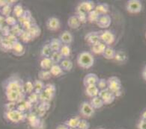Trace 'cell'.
<instances>
[{
    "mask_svg": "<svg viewBox=\"0 0 146 129\" xmlns=\"http://www.w3.org/2000/svg\"><path fill=\"white\" fill-rule=\"evenodd\" d=\"M24 82L18 76H11L3 83V88L5 90H14L20 93H24L23 91ZM25 94V93H24Z\"/></svg>",
    "mask_w": 146,
    "mask_h": 129,
    "instance_id": "1",
    "label": "cell"
},
{
    "mask_svg": "<svg viewBox=\"0 0 146 129\" xmlns=\"http://www.w3.org/2000/svg\"><path fill=\"white\" fill-rule=\"evenodd\" d=\"M77 65L82 69H89L94 64V58L93 55L89 52H80L76 58Z\"/></svg>",
    "mask_w": 146,
    "mask_h": 129,
    "instance_id": "2",
    "label": "cell"
},
{
    "mask_svg": "<svg viewBox=\"0 0 146 129\" xmlns=\"http://www.w3.org/2000/svg\"><path fill=\"white\" fill-rule=\"evenodd\" d=\"M107 89L116 97L120 96L122 93V84L121 80L116 76H112L107 79Z\"/></svg>",
    "mask_w": 146,
    "mask_h": 129,
    "instance_id": "3",
    "label": "cell"
},
{
    "mask_svg": "<svg viewBox=\"0 0 146 129\" xmlns=\"http://www.w3.org/2000/svg\"><path fill=\"white\" fill-rule=\"evenodd\" d=\"M4 117L7 121L12 123H19L20 122H23L27 118V114L26 113L19 111L18 110H13L10 111H5Z\"/></svg>",
    "mask_w": 146,
    "mask_h": 129,
    "instance_id": "4",
    "label": "cell"
},
{
    "mask_svg": "<svg viewBox=\"0 0 146 129\" xmlns=\"http://www.w3.org/2000/svg\"><path fill=\"white\" fill-rule=\"evenodd\" d=\"M126 10L130 14H139L142 10V2L139 0H129L126 3Z\"/></svg>",
    "mask_w": 146,
    "mask_h": 129,
    "instance_id": "5",
    "label": "cell"
},
{
    "mask_svg": "<svg viewBox=\"0 0 146 129\" xmlns=\"http://www.w3.org/2000/svg\"><path fill=\"white\" fill-rule=\"evenodd\" d=\"M94 7L95 5L93 1H90V0L82 1L76 6V13H83V14H88L89 12L94 10Z\"/></svg>",
    "mask_w": 146,
    "mask_h": 129,
    "instance_id": "6",
    "label": "cell"
},
{
    "mask_svg": "<svg viewBox=\"0 0 146 129\" xmlns=\"http://www.w3.org/2000/svg\"><path fill=\"white\" fill-rule=\"evenodd\" d=\"M80 113L84 118H91L94 115L95 110L89 101H83L80 106Z\"/></svg>",
    "mask_w": 146,
    "mask_h": 129,
    "instance_id": "7",
    "label": "cell"
},
{
    "mask_svg": "<svg viewBox=\"0 0 146 129\" xmlns=\"http://www.w3.org/2000/svg\"><path fill=\"white\" fill-rule=\"evenodd\" d=\"M100 42L104 43L105 45L110 46V45H112L115 40V36L111 31L106 30V31L100 32Z\"/></svg>",
    "mask_w": 146,
    "mask_h": 129,
    "instance_id": "8",
    "label": "cell"
},
{
    "mask_svg": "<svg viewBox=\"0 0 146 129\" xmlns=\"http://www.w3.org/2000/svg\"><path fill=\"white\" fill-rule=\"evenodd\" d=\"M98 96L103 100L104 105H110V104L112 103L115 99V96L114 95V94L112 93L108 89L100 90Z\"/></svg>",
    "mask_w": 146,
    "mask_h": 129,
    "instance_id": "9",
    "label": "cell"
},
{
    "mask_svg": "<svg viewBox=\"0 0 146 129\" xmlns=\"http://www.w3.org/2000/svg\"><path fill=\"white\" fill-rule=\"evenodd\" d=\"M100 32H88L85 36V41L91 46H94L95 44L100 42Z\"/></svg>",
    "mask_w": 146,
    "mask_h": 129,
    "instance_id": "10",
    "label": "cell"
},
{
    "mask_svg": "<svg viewBox=\"0 0 146 129\" xmlns=\"http://www.w3.org/2000/svg\"><path fill=\"white\" fill-rule=\"evenodd\" d=\"M46 26L50 31H58L61 26L60 20L56 16H51L46 20Z\"/></svg>",
    "mask_w": 146,
    "mask_h": 129,
    "instance_id": "11",
    "label": "cell"
},
{
    "mask_svg": "<svg viewBox=\"0 0 146 129\" xmlns=\"http://www.w3.org/2000/svg\"><path fill=\"white\" fill-rule=\"evenodd\" d=\"M99 78L94 73H88L83 78V84L85 87L91 85H97Z\"/></svg>",
    "mask_w": 146,
    "mask_h": 129,
    "instance_id": "12",
    "label": "cell"
},
{
    "mask_svg": "<svg viewBox=\"0 0 146 129\" xmlns=\"http://www.w3.org/2000/svg\"><path fill=\"white\" fill-rule=\"evenodd\" d=\"M111 23H112V19L108 14L100 16V17H99V19H98L96 22L98 27H100L101 28H108V27H110Z\"/></svg>",
    "mask_w": 146,
    "mask_h": 129,
    "instance_id": "13",
    "label": "cell"
},
{
    "mask_svg": "<svg viewBox=\"0 0 146 129\" xmlns=\"http://www.w3.org/2000/svg\"><path fill=\"white\" fill-rule=\"evenodd\" d=\"M58 39L61 40L62 44L64 45H70L72 43L73 40H74V37L72 34L68 31H64L59 35Z\"/></svg>",
    "mask_w": 146,
    "mask_h": 129,
    "instance_id": "14",
    "label": "cell"
},
{
    "mask_svg": "<svg viewBox=\"0 0 146 129\" xmlns=\"http://www.w3.org/2000/svg\"><path fill=\"white\" fill-rule=\"evenodd\" d=\"M100 16L106 15L110 11V5L107 3H99L94 7V9Z\"/></svg>",
    "mask_w": 146,
    "mask_h": 129,
    "instance_id": "15",
    "label": "cell"
},
{
    "mask_svg": "<svg viewBox=\"0 0 146 129\" xmlns=\"http://www.w3.org/2000/svg\"><path fill=\"white\" fill-rule=\"evenodd\" d=\"M11 51H12L13 54H14V55L22 56L25 53V48L23 46V45L20 41H17L13 45Z\"/></svg>",
    "mask_w": 146,
    "mask_h": 129,
    "instance_id": "16",
    "label": "cell"
},
{
    "mask_svg": "<svg viewBox=\"0 0 146 129\" xmlns=\"http://www.w3.org/2000/svg\"><path fill=\"white\" fill-rule=\"evenodd\" d=\"M5 95H6L7 100L8 101H12V102H17V101L20 99V96L21 94L19 92L14 91V90H6L5 91Z\"/></svg>",
    "mask_w": 146,
    "mask_h": 129,
    "instance_id": "17",
    "label": "cell"
},
{
    "mask_svg": "<svg viewBox=\"0 0 146 129\" xmlns=\"http://www.w3.org/2000/svg\"><path fill=\"white\" fill-rule=\"evenodd\" d=\"M27 119L30 125L33 128H38L40 125V119L35 113H31L29 115H27Z\"/></svg>",
    "mask_w": 146,
    "mask_h": 129,
    "instance_id": "18",
    "label": "cell"
},
{
    "mask_svg": "<svg viewBox=\"0 0 146 129\" xmlns=\"http://www.w3.org/2000/svg\"><path fill=\"white\" fill-rule=\"evenodd\" d=\"M85 92H86V94L87 96L90 98H93L95 97V96H98L100 90L98 88L97 85H91L86 87Z\"/></svg>",
    "mask_w": 146,
    "mask_h": 129,
    "instance_id": "19",
    "label": "cell"
},
{
    "mask_svg": "<svg viewBox=\"0 0 146 129\" xmlns=\"http://www.w3.org/2000/svg\"><path fill=\"white\" fill-rule=\"evenodd\" d=\"M68 26L72 29H77L81 26V22L76 15H73L68 18Z\"/></svg>",
    "mask_w": 146,
    "mask_h": 129,
    "instance_id": "20",
    "label": "cell"
},
{
    "mask_svg": "<svg viewBox=\"0 0 146 129\" xmlns=\"http://www.w3.org/2000/svg\"><path fill=\"white\" fill-rule=\"evenodd\" d=\"M27 32L29 33V34L31 35V37L32 38V39L34 40L35 38H38V37L40 35L41 30H40V28L39 27V26H38V25H37L36 23H35L34 25H32L30 28L27 30Z\"/></svg>",
    "mask_w": 146,
    "mask_h": 129,
    "instance_id": "21",
    "label": "cell"
},
{
    "mask_svg": "<svg viewBox=\"0 0 146 129\" xmlns=\"http://www.w3.org/2000/svg\"><path fill=\"white\" fill-rule=\"evenodd\" d=\"M106 45L102 43V42H99L98 43L95 44L94 46H92V52L96 55H102L104 53V50L106 49Z\"/></svg>",
    "mask_w": 146,
    "mask_h": 129,
    "instance_id": "22",
    "label": "cell"
},
{
    "mask_svg": "<svg viewBox=\"0 0 146 129\" xmlns=\"http://www.w3.org/2000/svg\"><path fill=\"white\" fill-rule=\"evenodd\" d=\"M50 72L53 77H59L64 74V72L63 71L59 64H53V66L50 70Z\"/></svg>",
    "mask_w": 146,
    "mask_h": 129,
    "instance_id": "23",
    "label": "cell"
},
{
    "mask_svg": "<svg viewBox=\"0 0 146 129\" xmlns=\"http://www.w3.org/2000/svg\"><path fill=\"white\" fill-rule=\"evenodd\" d=\"M80 117L79 116H74V117H71L70 119H68V120L64 122V123L68 126L69 128H76L78 127L79 122L80 121Z\"/></svg>",
    "mask_w": 146,
    "mask_h": 129,
    "instance_id": "24",
    "label": "cell"
},
{
    "mask_svg": "<svg viewBox=\"0 0 146 129\" xmlns=\"http://www.w3.org/2000/svg\"><path fill=\"white\" fill-rule=\"evenodd\" d=\"M89 102H90L91 105L93 107L94 110L100 109V108H101L104 105V101L98 95V96H95V97L91 98V100Z\"/></svg>",
    "mask_w": 146,
    "mask_h": 129,
    "instance_id": "25",
    "label": "cell"
},
{
    "mask_svg": "<svg viewBox=\"0 0 146 129\" xmlns=\"http://www.w3.org/2000/svg\"><path fill=\"white\" fill-rule=\"evenodd\" d=\"M53 62L50 58H44L40 62V66L43 70H50L52 66H53Z\"/></svg>",
    "mask_w": 146,
    "mask_h": 129,
    "instance_id": "26",
    "label": "cell"
},
{
    "mask_svg": "<svg viewBox=\"0 0 146 129\" xmlns=\"http://www.w3.org/2000/svg\"><path fill=\"white\" fill-rule=\"evenodd\" d=\"M63 71L70 72L73 69V62L68 58H64L59 64Z\"/></svg>",
    "mask_w": 146,
    "mask_h": 129,
    "instance_id": "27",
    "label": "cell"
},
{
    "mask_svg": "<svg viewBox=\"0 0 146 129\" xmlns=\"http://www.w3.org/2000/svg\"><path fill=\"white\" fill-rule=\"evenodd\" d=\"M50 46L52 49V52H58L62 46V43L58 38H52L50 41Z\"/></svg>",
    "mask_w": 146,
    "mask_h": 129,
    "instance_id": "28",
    "label": "cell"
},
{
    "mask_svg": "<svg viewBox=\"0 0 146 129\" xmlns=\"http://www.w3.org/2000/svg\"><path fill=\"white\" fill-rule=\"evenodd\" d=\"M52 50L50 47V44L46 43L44 44V46L41 48V50H40V56L44 58H50V56L52 54Z\"/></svg>",
    "mask_w": 146,
    "mask_h": 129,
    "instance_id": "29",
    "label": "cell"
},
{
    "mask_svg": "<svg viewBox=\"0 0 146 129\" xmlns=\"http://www.w3.org/2000/svg\"><path fill=\"white\" fill-rule=\"evenodd\" d=\"M115 50L111 46H106V49L104 50V53L102 54L103 57L105 59L112 60L114 59L115 55Z\"/></svg>",
    "mask_w": 146,
    "mask_h": 129,
    "instance_id": "30",
    "label": "cell"
},
{
    "mask_svg": "<svg viewBox=\"0 0 146 129\" xmlns=\"http://www.w3.org/2000/svg\"><path fill=\"white\" fill-rule=\"evenodd\" d=\"M33 19V16H32V14L31 13V11L29 10H25L24 13L23 14L22 16H20V18H18V20H17V22L20 23V26H22L23 24L25 23L26 22L29 21V20Z\"/></svg>",
    "mask_w": 146,
    "mask_h": 129,
    "instance_id": "31",
    "label": "cell"
},
{
    "mask_svg": "<svg viewBox=\"0 0 146 129\" xmlns=\"http://www.w3.org/2000/svg\"><path fill=\"white\" fill-rule=\"evenodd\" d=\"M33 84H34V92L36 93L37 94H38V95L44 90L45 84H44V82L41 81V80H35L34 83H33Z\"/></svg>",
    "mask_w": 146,
    "mask_h": 129,
    "instance_id": "32",
    "label": "cell"
},
{
    "mask_svg": "<svg viewBox=\"0 0 146 129\" xmlns=\"http://www.w3.org/2000/svg\"><path fill=\"white\" fill-rule=\"evenodd\" d=\"M24 11L25 10L23 9V7L22 4H20V3H17V4L15 5L14 7V9L12 11L14 17L17 18H20V16H22Z\"/></svg>",
    "mask_w": 146,
    "mask_h": 129,
    "instance_id": "33",
    "label": "cell"
},
{
    "mask_svg": "<svg viewBox=\"0 0 146 129\" xmlns=\"http://www.w3.org/2000/svg\"><path fill=\"white\" fill-rule=\"evenodd\" d=\"M13 44H11L5 38H2L0 42V47L4 51H11Z\"/></svg>",
    "mask_w": 146,
    "mask_h": 129,
    "instance_id": "34",
    "label": "cell"
},
{
    "mask_svg": "<svg viewBox=\"0 0 146 129\" xmlns=\"http://www.w3.org/2000/svg\"><path fill=\"white\" fill-rule=\"evenodd\" d=\"M59 52H60L63 58H68L71 54V49H70L69 45H64L63 44L62 47H61L60 50H59Z\"/></svg>",
    "mask_w": 146,
    "mask_h": 129,
    "instance_id": "35",
    "label": "cell"
},
{
    "mask_svg": "<svg viewBox=\"0 0 146 129\" xmlns=\"http://www.w3.org/2000/svg\"><path fill=\"white\" fill-rule=\"evenodd\" d=\"M99 17H100V15L94 10L92 11L87 14V20L91 23H96Z\"/></svg>",
    "mask_w": 146,
    "mask_h": 129,
    "instance_id": "36",
    "label": "cell"
},
{
    "mask_svg": "<svg viewBox=\"0 0 146 129\" xmlns=\"http://www.w3.org/2000/svg\"><path fill=\"white\" fill-rule=\"evenodd\" d=\"M50 59L52 60V61L53 62L54 64H59L62 60L64 59V58L62 57V55L58 51V52H52V54L50 56Z\"/></svg>",
    "mask_w": 146,
    "mask_h": 129,
    "instance_id": "37",
    "label": "cell"
},
{
    "mask_svg": "<svg viewBox=\"0 0 146 129\" xmlns=\"http://www.w3.org/2000/svg\"><path fill=\"white\" fill-rule=\"evenodd\" d=\"M44 91L51 95L52 97H54L56 92V86L52 84H45V88H44Z\"/></svg>",
    "mask_w": 146,
    "mask_h": 129,
    "instance_id": "38",
    "label": "cell"
},
{
    "mask_svg": "<svg viewBox=\"0 0 146 129\" xmlns=\"http://www.w3.org/2000/svg\"><path fill=\"white\" fill-rule=\"evenodd\" d=\"M38 78H39V80H41V81H47L52 78V75L50 73V70H41L38 72Z\"/></svg>",
    "mask_w": 146,
    "mask_h": 129,
    "instance_id": "39",
    "label": "cell"
},
{
    "mask_svg": "<svg viewBox=\"0 0 146 129\" xmlns=\"http://www.w3.org/2000/svg\"><path fill=\"white\" fill-rule=\"evenodd\" d=\"M23 31V29L22 26H20L19 23L11 27V34H13V35L16 36V37H20Z\"/></svg>",
    "mask_w": 146,
    "mask_h": 129,
    "instance_id": "40",
    "label": "cell"
},
{
    "mask_svg": "<svg viewBox=\"0 0 146 129\" xmlns=\"http://www.w3.org/2000/svg\"><path fill=\"white\" fill-rule=\"evenodd\" d=\"M23 91L24 93L29 95L30 93L34 92V84L30 81H27L26 82H24V85H23Z\"/></svg>",
    "mask_w": 146,
    "mask_h": 129,
    "instance_id": "41",
    "label": "cell"
},
{
    "mask_svg": "<svg viewBox=\"0 0 146 129\" xmlns=\"http://www.w3.org/2000/svg\"><path fill=\"white\" fill-rule=\"evenodd\" d=\"M12 6L9 5L7 4L6 5L4 6L3 8H2L0 12H1V15L4 16V17H8V16H11V14L12 12Z\"/></svg>",
    "mask_w": 146,
    "mask_h": 129,
    "instance_id": "42",
    "label": "cell"
},
{
    "mask_svg": "<svg viewBox=\"0 0 146 129\" xmlns=\"http://www.w3.org/2000/svg\"><path fill=\"white\" fill-rule=\"evenodd\" d=\"M114 60L118 62H124L127 60V55L125 52L123 51H118L115 52Z\"/></svg>",
    "mask_w": 146,
    "mask_h": 129,
    "instance_id": "43",
    "label": "cell"
},
{
    "mask_svg": "<svg viewBox=\"0 0 146 129\" xmlns=\"http://www.w3.org/2000/svg\"><path fill=\"white\" fill-rule=\"evenodd\" d=\"M38 96H39V101L40 102H50L52 100V99H53V97H52L51 95H50L44 91L40 93L38 95Z\"/></svg>",
    "mask_w": 146,
    "mask_h": 129,
    "instance_id": "44",
    "label": "cell"
},
{
    "mask_svg": "<svg viewBox=\"0 0 146 129\" xmlns=\"http://www.w3.org/2000/svg\"><path fill=\"white\" fill-rule=\"evenodd\" d=\"M20 38L21 39V40H22L23 42H24L26 43H29V42L32 41V40H33L30 34H29V33L27 31H25V30L23 31V32L20 35Z\"/></svg>",
    "mask_w": 146,
    "mask_h": 129,
    "instance_id": "45",
    "label": "cell"
},
{
    "mask_svg": "<svg viewBox=\"0 0 146 129\" xmlns=\"http://www.w3.org/2000/svg\"><path fill=\"white\" fill-rule=\"evenodd\" d=\"M27 100H28L30 103H32V105H35V104L38 103L39 101V96H38V94H37L36 93H32L29 95H28V98H27Z\"/></svg>",
    "mask_w": 146,
    "mask_h": 129,
    "instance_id": "46",
    "label": "cell"
},
{
    "mask_svg": "<svg viewBox=\"0 0 146 129\" xmlns=\"http://www.w3.org/2000/svg\"><path fill=\"white\" fill-rule=\"evenodd\" d=\"M97 87L99 90L107 89V80L105 78H99V81L97 84Z\"/></svg>",
    "mask_w": 146,
    "mask_h": 129,
    "instance_id": "47",
    "label": "cell"
},
{
    "mask_svg": "<svg viewBox=\"0 0 146 129\" xmlns=\"http://www.w3.org/2000/svg\"><path fill=\"white\" fill-rule=\"evenodd\" d=\"M90 128V123L88 122L86 119H81L79 122L78 127L79 129H89Z\"/></svg>",
    "mask_w": 146,
    "mask_h": 129,
    "instance_id": "48",
    "label": "cell"
},
{
    "mask_svg": "<svg viewBox=\"0 0 146 129\" xmlns=\"http://www.w3.org/2000/svg\"><path fill=\"white\" fill-rule=\"evenodd\" d=\"M5 22H6L7 26H10V27L15 26L16 24L18 23L17 19L14 16H9L5 18Z\"/></svg>",
    "mask_w": 146,
    "mask_h": 129,
    "instance_id": "49",
    "label": "cell"
},
{
    "mask_svg": "<svg viewBox=\"0 0 146 129\" xmlns=\"http://www.w3.org/2000/svg\"><path fill=\"white\" fill-rule=\"evenodd\" d=\"M0 33L1 35L3 36V38H6L11 34V27L8 26H4L0 31Z\"/></svg>",
    "mask_w": 146,
    "mask_h": 129,
    "instance_id": "50",
    "label": "cell"
},
{
    "mask_svg": "<svg viewBox=\"0 0 146 129\" xmlns=\"http://www.w3.org/2000/svg\"><path fill=\"white\" fill-rule=\"evenodd\" d=\"M5 111H10L17 109V102L8 101V103L5 105Z\"/></svg>",
    "mask_w": 146,
    "mask_h": 129,
    "instance_id": "51",
    "label": "cell"
},
{
    "mask_svg": "<svg viewBox=\"0 0 146 129\" xmlns=\"http://www.w3.org/2000/svg\"><path fill=\"white\" fill-rule=\"evenodd\" d=\"M75 15L77 16V18L79 19L81 24L86 23L88 21V20H87V14H83V13H76Z\"/></svg>",
    "mask_w": 146,
    "mask_h": 129,
    "instance_id": "52",
    "label": "cell"
},
{
    "mask_svg": "<svg viewBox=\"0 0 146 129\" xmlns=\"http://www.w3.org/2000/svg\"><path fill=\"white\" fill-rule=\"evenodd\" d=\"M137 128L138 129H146V121L140 119L137 124Z\"/></svg>",
    "mask_w": 146,
    "mask_h": 129,
    "instance_id": "53",
    "label": "cell"
},
{
    "mask_svg": "<svg viewBox=\"0 0 146 129\" xmlns=\"http://www.w3.org/2000/svg\"><path fill=\"white\" fill-rule=\"evenodd\" d=\"M56 129H69V128H68L65 124L63 123V124H60V125H57V127H56Z\"/></svg>",
    "mask_w": 146,
    "mask_h": 129,
    "instance_id": "54",
    "label": "cell"
},
{
    "mask_svg": "<svg viewBox=\"0 0 146 129\" xmlns=\"http://www.w3.org/2000/svg\"><path fill=\"white\" fill-rule=\"evenodd\" d=\"M142 78H143V79L146 82V65L145 66L144 68H143V70H142Z\"/></svg>",
    "mask_w": 146,
    "mask_h": 129,
    "instance_id": "55",
    "label": "cell"
},
{
    "mask_svg": "<svg viewBox=\"0 0 146 129\" xmlns=\"http://www.w3.org/2000/svg\"><path fill=\"white\" fill-rule=\"evenodd\" d=\"M140 119H142V120L146 121V110L142 112V113L141 114V118H140Z\"/></svg>",
    "mask_w": 146,
    "mask_h": 129,
    "instance_id": "56",
    "label": "cell"
},
{
    "mask_svg": "<svg viewBox=\"0 0 146 129\" xmlns=\"http://www.w3.org/2000/svg\"><path fill=\"white\" fill-rule=\"evenodd\" d=\"M4 22H5V17L2 15H0V25H3Z\"/></svg>",
    "mask_w": 146,
    "mask_h": 129,
    "instance_id": "57",
    "label": "cell"
},
{
    "mask_svg": "<svg viewBox=\"0 0 146 129\" xmlns=\"http://www.w3.org/2000/svg\"><path fill=\"white\" fill-rule=\"evenodd\" d=\"M7 5V1H3V0H0V7L3 8L4 6Z\"/></svg>",
    "mask_w": 146,
    "mask_h": 129,
    "instance_id": "58",
    "label": "cell"
},
{
    "mask_svg": "<svg viewBox=\"0 0 146 129\" xmlns=\"http://www.w3.org/2000/svg\"><path fill=\"white\" fill-rule=\"evenodd\" d=\"M2 36H1V34H0V42H1V40H2Z\"/></svg>",
    "mask_w": 146,
    "mask_h": 129,
    "instance_id": "59",
    "label": "cell"
},
{
    "mask_svg": "<svg viewBox=\"0 0 146 129\" xmlns=\"http://www.w3.org/2000/svg\"><path fill=\"white\" fill-rule=\"evenodd\" d=\"M98 129H104V128H98Z\"/></svg>",
    "mask_w": 146,
    "mask_h": 129,
    "instance_id": "60",
    "label": "cell"
},
{
    "mask_svg": "<svg viewBox=\"0 0 146 129\" xmlns=\"http://www.w3.org/2000/svg\"><path fill=\"white\" fill-rule=\"evenodd\" d=\"M69 129H79V128H69Z\"/></svg>",
    "mask_w": 146,
    "mask_h": 129,
    "instance_id": "61",
    "label": "cell"
}]
</instances>
